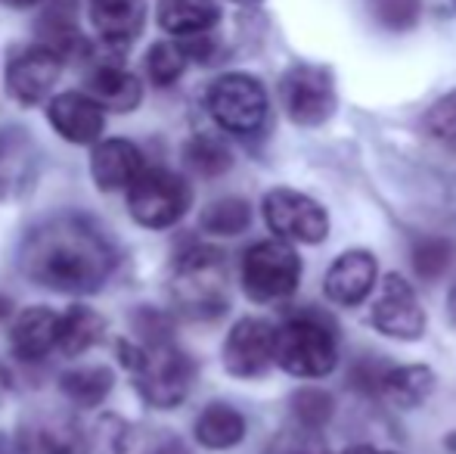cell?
Here are the masks:
<instances>
[{"label": "cell", "instance_id": "obj_1", "mask_svg": "<svg viewBox=\"0 0 456 454\" xmlns=\"http://www.w3.org/2000/svg\"><path fill=\"white\" fill-rule=\"evenodd\" d=\"M115 268L109 240L85 219L60 215L31 227L22 243V271L53 293H96Z\"/></svg>", "mask_w": 456, "mask_h": 454}, {"label": "cell", "instance_id": "obj_2", "mask_svg": "<svg viewBox=\"0 0 456 454\" xmlns=\"http://www.w3.org/2000/svg\"><path fill=\"white\" fill-rule=\"evenodd\" d=\"M273 361L286 374L317 380L336 370L338 364V343L332 327L317 315H298L276 330Z\"/></svg>", "mask_w": 456, "mask_h": 454}, {"label": "cell", "instance_id": "obj_3", "mask_svg": "<svg viewBox=\"0 0 456 454\" xmlns=\"http://www.w3.org/2000/svg\"><path fill=\"white\" fill-rule=\"evenodd\" d=\"M205 106L211 119L230 134H258L271 112L267 91L255 75L246 72H227L215 78L205 91Z\"/></svg>", "mask_w": 456, "mask_h": 454}, {"label": "cell", "instance_id": "obj_4", "mask_svg": "<svg viewBox=\"0 0 456 454\" xmlns=\"http://www.w3.org/2000/svg\"><path fill=\"white\" fill-rule=\"evenodd\" d=\"M175 299L190 318H217L227 309V268L217 249L199 246L183 255L175 274Z\"/></svg>", "mask_w": 456, "mask_h": 454}, {"label": "cell", "instance_id": "obj_5", "mask_svg": "<svg viewBox=\"0 0 456 454\" xmlns=\"http://www.w3.org/2000/svg\"><path fill=\"white\" fill-rule=\"evenodd\" d=\"M301 259L286 240L255 243L242 255V290L255 302H280L298 290Z\"/></svg>", "mask_w": 456, "mask_h": 454}, {"label": "cell", "instance_id": "obj_6", "mask_svg": "<svg viewBox=\"0 0 456 454\" xmlns=\"http://www.w3.org/2000/svg\"><path fill=\"white\" fill-rule=\"evenodd\" d=\"M190 184L168 169H143L137 181L127 187V209H131L134 221L152 230L177 225L190 209Z\"/></svg>", "mask_w": 456, "mask_h": 454}, {"label": "cell", "instance_id": "obj_7", "mask_svg": "<svg viewBox=\"0 0 456 454\" xmlns=\"http://www.w3.org/2000/svg\"><path fill=\"white\" fill-rule=\"evenodd\" d=\"M137 380L150 405L171 411L190 395L192 380H196V364L177 345H171L168 340H156L143 349Z\"/></svg>", "mask_w": 456, "mask_h": 454}, {"label": "cell", "instance_id": "obj_8", "mask_svg": "<svg viewBox=\"0 0 456 454\" xmlns=\"http://www.w3.org/2000/svg\"><path fill=\"white\" fill-rule=\"evenodd\" d=\"M280 100L289 119L301 128H317L332 119L338 106L336 81L323 66H292L280 78Z\"/></svg>", "mask_w": 456, "mask_h": 454}, {"label": "cell", "instance_id": "obj_9", "mask_svg": "<svg viewBox=\"0 0 456 454\" xmlns=\"http://www.w3.org/2000/svg\"><path fill=\"white\" fill-rule=\"evenodd\" d=\"M265 221L286 243H323L330 234V215L317 200L298 194V190L276 187L265 196Z\"/></svg>", "mask_w": 456, "mask_h": 454}, {"label": "cell", "instance_id": "obj_10", "mask_svg": "<svg viewBox=\"0 0 456 454\" xmlns=\"http://www.w3.org/2000/svg\"><path fill=\"white\" fill-rule=\"evenodd\" d=\"M66 62L44 44H31L10 56L6 62V91L16 103L37 106L53 94V85L60 81Z\"/></svg>", "mask_w": 456, "mask_h": 454}, {"label": "cell", "instance_id": "obj_11", "mask_svg": "<svg viewBox=\"0 0 456 454\" xmlns=\"http://www.w3.org/2000/svg\"><path fill=\"white\" fill-rule=\"evenodd\" d=\"M372 327L401 343H413L426 334V311H422L419 296L407 284V277L388 274L382 280V290L372 305Z\"/></svg>", "mask_w": 456, "mask_h": 454}, {"label": "cell", "instance_id": "obj_12", "mask_svg": "<svg viewBox=\"0 0 456 454\" xmlns=\"http://www.w3.org/2000/svg\"><path fill=\"white\" fill-rule=\"evenodd\" d=\"M276 330L261 318H242L224 343V367L240 380H255L273 364Z\"/></svg>", "mask_w": 456, "mask_h": 454}, {"label": "cell", "instance_id": "obj_13", "mask_svg": "<svg viewBox=\"0 0 456 454\" xmlns=\"http://www.w3.org/2000/svg\"><path fill=\"white\" fill-rule=\"evenodd\" d=\"M19 454H87V439L72 414H31L19 430Z\"/></svg>", "mask_w": 456, "mask_h": 454}, {"label": "cell", "instance_id": "obj_14", "mask_svg": "<svg viewBox=\"0 0 456 454\" xmlns=\"http://www.w3.org/2000/svg\"><path fill=\"white\" fill-rule=\"evenodd\" d=\"M47 119L62 140L78 146L96 144L102 137V128H106L102 106L96 103L91 94H81V91L56 94L47 103Z\"/></svg>", "mask_w": 456, "mask_h": 454}, {"label": "cell", "instance_id": "obj_15", "mask_svg": "<svg viewBox=\"0 0 456 454\" xmlns=\"http://www.w3.org/2000/svg\"><path fill=\"white\" fill-rule=\"evenodd\" d=\"M376 274H379L376 255L366 252V249H348L326 271L323 280L326 299L342 305V309H354V305H361L370 296L372 284H376Z\"/></svg>", "mask_w": 456, "mask_h": 454}, {"label": "cell", "instance_id": "obj_16", "mask_svg": "<svg viewBox=\"0 0 456 454\" xmlns=\"http://www.w3.org/2000/svg\"><path fill=\"white\" fill-rule=\"evenodd\" d=\"M87 12L96 37L112 50H127L143 35L146 0H91Z\"/></svg>", "mask_w": 456, "mask_h": 454}, {"label": "cell", "instance_id": "obj_17", "mask_svg": "<svg viewBox=\"0 0 456 454\" xmlns=\"http://www.w3.org/2000/svg\"><path fill=\"white\" fill-rule=\"evenodd\" d=\"M143 171V153L137 150V144L121 137L96 140L91 153V175L96 187L112 194V190H127L137 175Z\"/></svg>", "mask_w": 456, "mask_h": 454}, {"label": "cell", "instance_id": "obj_18", "mask_svg": "<svg viewBox=\"0 0 456 454\" xmlns=\"http://www.w3.org/2000/svg\"><path fill=\"white\" fill-rule=\"evenodd\" d=\"M87 94H91L102 110L134 112L140 106V100H143V85L125 66L102 62V66H96L91 72V78H87Z\"/></svg>", "mask_w": 456, "mask_h": 454}, {"label": "cell", "instance_id": "obj_19", "mask_svg": "<svg viewBox=\"0 0 456 454\" xmlns=\"http://www.w3.org/2000/svg\"><path fill=\"white\" fill-rule=\"evenodd\" d=\"M56 327H60V315L44 309V305L22 311L10 334L16 358H22V361H41L44 355H50V349H56Z\"/></svg>", "mask_w": 456, "mask_h": 454}, {"label": "cell", "instance_id": "obj_20", "mask_svg": "<svg viewBox=\"0 0 456 454\" xmlns=\"http://www.w3.org/2000/svg\"><path fill=\"white\" fill-rule=\"evenodd\" d=\"M156 19L162 31L181 37L205 35L221 22V6L217 0H159Z\"/></svg>", "mask_w": 456, "mask_h": 454}, {"label": "cell", "instance_id": "obj_21", "mask_svg": "<svg viewBox=\"0 0 456 454\" xmlns=\"http://www.w3.org/2000/svg\"><path fill=\"white\" fill-rule=\"evenodd\" d=\"M435 392V374L426 364H403V367H388L382 376L379 395L397 411H413L426 405L428 395Z\"/></svg>", "mask_w": 456, "mask_h": 454}, {"label": "cell", "instance_id": "obj_22", "mask_svg": "<svg viewBox=\"0 0 456 454\" xmlns=\"http://www.w3.org/2000/svg\"><path fill=\"white\" fill-rule=\"evenodd\" d=\"M196 439L199 445H205L211 451L233 449V445H240L246 439V417L236 408L215 401L196 417Z\"/></svg>", "mask_w": 456, "mask_h": 454}, {"label": "cell", "instance_id": "obj_23", "mask_svg": "<svg viewBox=\"0 0 456 454\" xmlns=\"http://www.w3.org/2000/svg\"><path fill=\"white\" fill-rule=\"evenodd\" d=\"M102 330H106V321L102 315H96L87 305H75L66 315H60V327H56V349L62 355L75 358L85 355L91 345L102 340Z\"/></svg>", "mask_w": 456, "mask_h": 454}, {"label": "cell", "instance_id": "obj_24", "mask_svg": "<svg viewBox=\"0 0 456 454\" xmlns=\"http://www.w3.org/2000/svg\"><path fill=\"white\" fill-rule=\"evenodd\" d=\"M66 399L75 408H96L102 405L109 392H112V370L109 367H78L62 374L60 380Z\"/></svg>", "mask_w": 456, "mask_h": 454}, {"label": "cell", "instance_id": "obj_25", "mask_svg": "<svg viewBox=\"0 0 456 454\" xmlns=\"http://www.w3.org/2000/svg\"><path fill=\"white\" fill-rule=\"evenodd\" d=\"M410 261L419 280H438L451 271L456 261V243L447 236H416L410 249Z\"/></svg>", "mask_w": 456, "mask_h": 454}, {"label": "cell", "instance_id": "obj_26", "mask_svg": "<svg viewBox=\"0 0 456 454\" xmlns=\"http://www.w3.org/2000/svg\"><path fill=\"white\" fill-rule=\"evenodd\" d=\"M183 162L202 177H221L233 165V153L227 150L224 140L211 137V134H196L192 140H186Z\"/></svg>", "mask_w": 456, "mask_h": 454}, {"label": "cell", "instance_id": "obj_27", "mask_svg": "<svg viewBox=\"0 0 456 454\" xmlns=\"http://www.w3.org/2000/svg\"><path fill=\"white\" fill-rule=\"evenodd\" d=\"M248 225H252V206L240 196H224V200L211 202L199 219V227L215 236H236Z\"/></svg>", "mask_w": 456, "mask_h": 454}, {"label": "cell", "instance_id": "obj_28", "mask_svg": "<svg viewBox=\"0 0 456 454\" xmlns=\"http://www.w3.org/2000/svg\"><path fill=\"white\" fill-rule=\"evenodd\" d=\"M186 54L181 41H159L146 50V75L156 87H171L186 72Z\"/></svg>", "mask_w": 456, "mask_h": 454}, {"label": "cell", "instance_id": "obj_29", "mask_svg": "<svg viewBox=\"0 0 456 454\" xmlns=\"http://www.w3.org/2000/svg\"><path fill=\"white\" fill-rule=\"evenodd\" d=\"M332 411H336L332 395L317 386H305L292 395V414L305 430H323L332 420Z\"/></svg>", "mask_w": 456, "mask_h": 454}, {"label": "cell", "instance_id": "obj_30", "mask_svg": "<svg viewBox=\"0 0 456 454\" xmlns=\"http://www.w3.org/2000/svg\"><path fill=\"white\" fill-rule=\"evenodd\" d=\"M370 12L385 31L403 35L419 25L422 0H370Z\"/></svg>", "mask_w": 456, "mask_h": 454}, {"label": "cell", "instance_id": "obj_31", "mask_svg": "<svg viewBox=\"0 0 456 454\" xmlns=\"http://www.w3.org/2000/svg\"><path fill=\"white\" fill-rule=\"evenodd\" d=\"M426 128L438 144H444L447 150L456 153V91H451L447 97H441L438 103L428 110Z\"/></svg>", "mask_w": 456, "mask_h": 454}, {"label": "cell", "instance_id": "obj_32", "mask_svg": "<svg viewBox=\"0 0 456 454\" xmlns=\"http://www.w3.org/2000/svg\"><path fill=\"white\" fill-rule=\"evenodd\" d=\"M94 449L96 454H127V449H131V426L118 414H106L96 424Z\"/></svg>", "mask_w": 456, "mask_h": 454}, {"label": "cell", "instance_id": "obj_33", "mask_svg": "<svg viewBox=\"0 0 456 454\" xmlns=\"http://www.w3.org/2000/svg\"><path fill=\"white\" fill-rule=\"evenodd\" d=\"M385 364L376 361V358H363V361L354 364V370H351L348 383L354 389H361V392H379V386H382V376H385Z\"/></svg>", "mask_w": 456, "mask_h": 454}, {"label": "cell", "instance_id": "obj_34", "mask_svg": "<svg viewBox=\"0 0 456 454\" xmlns=\"http://www.w3.org/2000/svg\"><path fill=\"white\" fill-rule=\"evenodd\" d=\"M342 454H397V451H382V449H376V445H351V449H345Z\"/></svg>", "mask_w": 456, "mask_h": 454}, {"label": "cell", "instance_id": "obj_35", "mask_svg": "<svg viewBox=\"0 0 456 454\" xmlns=\"http://www.w3.org/2000/svg\"><path fill=\"white\" fill-rule=\"evenodd\" d=\"M4 6H10V10H28V6H37L41 0H0Z\"/></svg>", "mask_w": 456, "mask_h": 454}, {"label": "cell", "instance_id": "obj_36", "mask_svg": "<svg viewBox=\"0 0 456 454\" xmlns=\"http://www.w3.org/2000/svg\"><path fill=\"white\" fill-rule=\"evenodd\" d=\"M447 311H451V321L456 324V284L451 286V293H447Z\"/></svg>", "mask_w": 456, "mask_h": 454}, {"label": "cell", "instance_id": "obj_37", "mask_svg": "<svg viewBox=\"0 0 456 454\" xmlns=\"http://www.w3.org/2000/svg\"><path fill=\"white\" fill-rule=\"evenodd\" d=\"M152 454H181V449H175V445H165V449L152 451Z\"/></svg>", "mask_w": 456, "mask_h": 454}, {"label": "cell", "instance_id": "obj_38", "mask_svg": "<svg viewBox=\"0 0 456 454\" xmlns=\"http://www.w3.org/2000/svg\"><path fill=\"white\" fill-rule=\"evenodd\" d=\"M230 4H258V0H230Z\"/></svg>", "mask_w": 456, "mask_h": 454}, {"label": "cell", "instance_id": "obj_39", "mask_svg": "<svg viewBox=\"0 0 456 454\" xmlns=\"http://www.w3.org/2000/svg\"><path fill=\"white\" fill-rule=\"evenodd\" d=\"M453 6H456V0H453Z\"/></svg>", "mask_w": 456, "mask_h": 454}]
</instances>
